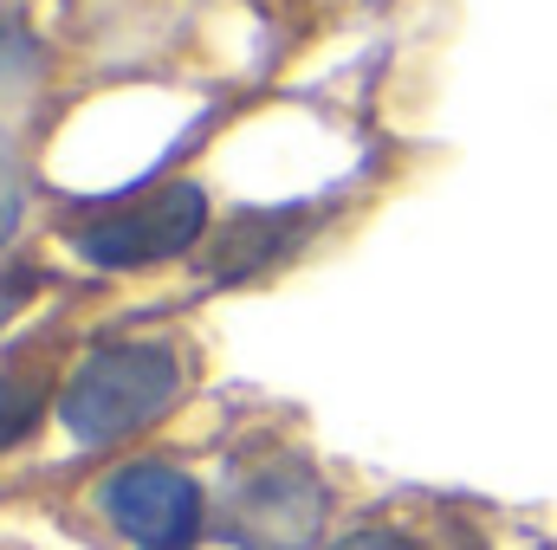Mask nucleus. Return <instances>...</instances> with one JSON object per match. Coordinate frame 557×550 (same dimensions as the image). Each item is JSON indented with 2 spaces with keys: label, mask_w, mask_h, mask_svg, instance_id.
Wrapping results in <instances>:
<instances>
[{
  "label": "nucleus",
  "mask_w": 557,
  "mask_h": 550,
  "mask_svg": "<svg viewBox=\"0 0 557 550\" xmlns=\"http://www.w3.org/2000/svg\"><path fill=\"white\" fill-rule=\"evenodd\" d=\"M182 396V357L169 343H111L78 363V376L59 396V421L78 447H111L143 434Z\"/></svg>",
  "instance_id": "f257e3e1"
},
{
  "label": "nucleus",
  "mask_w": 557,
  "mask_h": 550,
  "mask_svg": "<svg viewBox=\"0 0 557 550\" xmlns=\"http://www.w3.org/2000/svg\"><path fill=\"white\" fill-rule=\"evenodd\" d=\"M201 227H208V201H201V188L182 182V188H162V195H149L124 214H104V221L78 227L72 253L91 260V266H111V273L117 266H156V260L188 253Z\"/></svg>",
  "instance_id": "f03ea898"
},
{
  "label": "nucleus",
  "mask_w": 557,
  "mask_h": 550,
  "mask_svg": "<svg viewBox=\"0 0 557 550\" xmlns=\"http://www.w3.org/2000/svg\"><path fill=\"white\" fill-rule=\"evenodd\" d=\"M104 518L131 538L137 550H195L201 545V486L162 460L117 466L98 486Z\"/></svg>",
  "instance_id": "7ed1b4c3"
},
{
  "label": "nucleus",
  "mask_w": 557,
  "mask_h": 550,
  "mask_svg": "<svg viewBox=\"0 0 557 550\" xmlns=\"http://www.w3.org/2000/svg\"><path fill=\"white\" fill-rule=\"evenodd\" d=\"M318 525H324V486L298 460L260 466L227 505V538L240 550H305Z\"/></svg>",
  "instance_id": "20e7f679"
},
{
  "label": "nucleus",
  "mask_w": 557,
  "mask_h": 550,
  "mask_svg": "<svg viewBox=\"0 0 557 550\" xmlns=\"http://www.w3.org/2000/svg\"><path fill=\"white\" fill-rule=\"evenodd\" d=\"M46 389H52V376L33 357H7L0 363V453L33 434V421L46 414Z\"/></svg>",
  "instance_id": "39448f33"
},
{
  "label": "nucleus",
  "mask_w": 557,
  "mask_h": 550,
  "mask_svg": "<svg viewBox=\"0 0 557 550\" xmlns=\"http://www.w3.org/2000/svg\"><path fill=\"white\" fill-rule=\"evenodd\" d=\"M20 214H26V175H20V162H13V149L0 142V240L20 227Z\"/></svg>",
  "instance_id": "423d86ee"
},
{
  "label": "nucleus",
  "mask_w": 557,
  "mask_h": 550,
  "mask_svg": "<svg viewBox=\"0 0 557 550\" xmlns=\"http://www.w3.org/2000/svg\"><path fill=\"white\" fill-rule=\"evenodd\" d=\"M331 550H416L403 532H350V538H337Z\"/></svg>",
  "instance_id": "0eeeda50"
}]
</instances>
